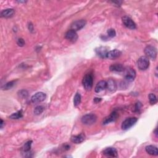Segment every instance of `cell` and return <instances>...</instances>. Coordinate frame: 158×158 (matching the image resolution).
<instances>
[{
    "label": "cell",
    "mask_w": 158,
    "mask_h": 158,
    "mask_svg": "<svg viewBox=\"0 0 158 158\" xmlns=\"http://www.w3.org/2000/svg\"><path fill=\"white\" fill-rule=\"evenodd\" d=\"M82 83L84 88H85L86 90L87 91L91 90L93 84V77L92 74L91 73L86 74L83 78Z\"/></svg>",
    "instance_id": "cell-1"
},
{
    "label": "cell",
    "mask_w": 158,
    "mask_h": 158,
    "mask_svg": "<svg viewBox=\"0 0 158 158\" xmlns=\"http://www.w3.org/2000/svg\"><path fill=\"white\" fill-rule=\"evenodd\" d=\"M150 66V61L146 56H141L137 61V67L141 71H145Z\"/></svg>",
    "instance_id": "cell-2"
},
{
    "label": "cell",
    "mask_w": 158,
    "mask_h": 158,
    "mask_svg": "<svg viewBox=\"0 0 158 158\" xmlns=\"http://www.w3.org/2000/svg\"><path fill=\"white\" fill-rule=\"evenodd\" d=\"M97 119V117L94 114H88L83 116L82 118V122L85 125H90L95 123Z\"/></svg>",
    "instance_id": "cell-3"
},
{
    "label": "cell",
    "mask_w": 158,
    "mask_h": 158,
    "mask_svg": "<svg viewBox=\"0 0 158 158\" xmlns=\"http://www.w3.org/2000/svg\"><path fill=\"white\" fill-rule=\"evenodd\" d=\"M145 53L148 58L155 60L157 56V50L156 48L152 46H148L145 49Z\"/></svg>",
    "instance_id": "cell-4"
},
{
    "label": "cell",
    "mask_w": 158,
    "mask_h": 158,
    "mask_svg": "<svg viewBox=\"0 0 158 158\" xmlns=\"http://www.w3.org/2000/svg\"><path fill=\"white\" fill-rule=\"evenodd\" d=\"M124 77L129 82H132L134 80L136 77V72L131 67H128L124 69Z\"/></svg>",
    "instance_id": "cell-5"
},
{
    "label": "cell",
    "mask_w": 158,
    "mask_h": 158,
    "mask_svg": "<svg viewBox=\"0 0 158 158\" xmlns=\"http://www.w3.org/2000/svg\"><path fill=\"white\" fill-rule=\"evenodd\" d=\"M138 119L136 117H129L127 118L126 119L122 122V128L123 130H128V128H131L133 125H135V123L137 122Z\"/></svg>",
    "instance_id": "cell-6"
},
{
    "label": "cell",
    "mask_w": 158,
    "mask_h": 158,
    "mask_svg": "<svg viewBox=\"0 0 158 158\" xmlns=\"http://www.w3.org/2000/svg\"><path fill=\"white\" fill-rule=\"evenodd\" d=\"M46 98L45 93L43 92H38L32 96L31 101L33 103H38L43 101Z\"/></svg>",
    "instance_id": "cell-7"
},
{
    "label": "cell",
    "mask_w": 158,
    "mask_h": 158,
    "mask_svg": "<svg viewBox=\"0 0 158 158\" xmlns=\"http://www.w3.org/2000/svg\"><path fill=\"white\" fill-rule=\"evenodd\" d=\"M87 24V22L85 20H79V21H77L74 22L73 24H72L71 26V30L74 31H78L80 30L82 28H83Z\"/></svg>",
    "instance_id": "cell-8"
},
{
    "label": "cell",
    "mask_w": 158,
    "mask_h": 158,
    "mask_svg": "<svg viewBox=\"0 0 158 158\" xmlns=\"http://www.w3.org/2000/svg\"><path fill=\"white\" fill-rule=\"evenodd\" d=\"M122 22L124 26L128 28L134 30L136 28V24L133 21V20L127 16H123L122 18Z\"/></svg>",
    "instance_id": "cell-9"
},
{
    "label": "cell",
    "mask_w": 158,
    "mask_h": 158,
    "mask_svg": "<svg viewBox=\"0 0 158 158\" xmlns=\"http://www.w3.org/2000/svg\"><path fill=\"white\" fill-rule=\"evenodd\" d=\"M103 154L107 157H117V155H118L117 150L116 149V148H112V147L106 148L105 150H103Z\"/></svg>",
    "instance_id": "cell-10"
},
{
    "label": "cell",
    "mask_w": 158,
    "mask_h": 158,
    "mask_svg": "<svg viewBox=\"0 0 158 158\" xmlns=\"http://www.w3.org/2000/svg\"><path fill=\"white\" fill-rule=\"evenodd\" d=\"M65 38L68 40L73 43L77 40L78 35L76 31L72 30H69L66 33Z\"/></svg>",
    "instance_id": "cell-11"
},
{
    "label": "cell",
    "mask_w": 158,
    "mask_h": 158,
    "mask_svg": "<svg viewBox=\"0 0 158 158\" xmlns=\"http://www.w3.org/2000/svg\"><path fill=\"white\" fill-rule=\"evenodd\" d=\"M122 54L121 51L117 50V49H114V50L109 51L106 54V58L109 59H116L119 58Z\"/></svg>",
    "instance_id": "cell-12"
},
{
    "label": "cell",
    "mask_w": 158,
    "mask_h": 158,
    "mask_svg": "<svg viewBox=\"0 0 158 158\" xmlns=\"http://www.w3.org/2000/svg\"><path fill=\"white\" fill-rule=\"evenodd\" d=\"M118 114L116 112H112L111 114L109 116L107 117H106L105 120L103 121V124L106 125L107 124V123H109L110 122L115 121L117 117H118Z\"/></svg>",
    "instance_id": "cell-13"
},
{
    "label": "cell",
    "mask_w": 158,
    "mask_h": 158,
    "mask_svg": "<svg viewBox=\"0 0 158 158\" xmlns=\"http://www.w3.org/2000/svg\"><path fill=\"white\" fill-rule=\"evenodd\" d=\"M108 51H108L107 48H106L105 46H101V47H99L98 48L96 49V54L101 58H106V54Z\"/></svg>",
    "instance_id": "cell-14"
},
{
    "label": "cell",
    "mask_w": 158,
    "mask_h": 158,
    "mask_svg": "<svg viewBox=\"0 0 158 158\" xmlns=\"http://www.w3.org/2000/svg\"><path fill=\"white\" fill-rule=\"evenodd\" d=\"M106 86H107V83L106 81H104V80L100 81L96 84L95 90L96 93H100L103 91L104 90H105V89L106 88Z\"/></svg>",
    "instance_id": "cell-15"
},
{
    "label": "cell",
    "mask_w": 158,
    "mask_h": 158,
    "mask_svg": "<svg viewBox=\"0 0 158 158\" xmlns=\"http://www.w3.org/2000/svg\"><path fill=\"white\" fill-rule=\"evenodd\" d=\"M110 71L112 72H122L124 71L125 67L121 64H114L109 67Z\"/></svg>",
    "instance_id": "cell-16"
},
{
    "label": "cell",
    "mask_w": 158,
    "mask_h": 158,
    "mask_svg": "<svg viewBox=\"0 0 158 158\" xmlns=\"http://www.w3.org/2000/svg\"><path fill=\"white\" fill-rule=\"evenodd\" d=\"M146 151L148 154L152 155V156H157L158 155V151L157 148L156 146L153 145H149L147 146L145 148Z\"/></svg>",
    "instance_id": "cell-17"
},
{
    "label": "cell",
    "mask_w": 158,
    "mask_h": 158,
    "mask_svg": "<svg viewBox=\"0 0 158 158\" xmlns=\"http://www.w3.org/2000/svg\"><path fill=\"white\" fill-rule=\"evenodd\" d=\"M106 83H107L106 88H107L108 91H109L110 92H114L116 90L117 85L115 81L110 79V80H109L107 82H106Z\"/></svg>",
    "instance_id": "cell-18"
},
{
    "label": "cell",
    "mask_w": 158,
    "mask_h": 158,
    "mask_svg": "<svg viewBox=\"0 0 158 158\" xmlns=\"http://www.w3.org/2000/svg\"><path fill=\"white\" fill-rule=\"evenodd\" d=\"M14 12L15 11L13 9H6L3 10L1 13V17L9 18V17H12L14 15Z\"/></svg>",
    "instance_id": "cell-19"
},
{
    "label": "cell",
    "mask_w": 158,
    "mask_h": 158,
    "mask_svg": "<svg viewBox=\"0 0 158 158\" xmlns=\"http://www.w3.org/2000/svg\"><path fill=\"white\" fill-rule=\"evenodd\" d=\"M84 140H85V136L83 134L73 136L71 138V141L72 143H76V144H79V143H82L84 141Z\"/></svg>",
    "instance_id": "cell-20"
},
{
    "label": "cell",
    "mask_w": 158,
    "mask_h": 158,
    "mask_svg": "<svg viewBox=\"0 0 158 158\" xmlns=\"http://www.w3.org/2000/svg\"><path fill=\"white\" fill-rule=\"evenodd\" d=\"M81 99H82V97H81L80 94L79 93H77L76 94L75 96H74V98H73L74 106H77L80 105V103H81Z\"/></svg>",
    "instance_id": "cell-21"
},
{
    "label": "cell",
    "mask_w": 158,
    "mask_h": 158,
    "mask_svg": "<svg viewBox=\"0 0 158 158\" xmlns=\"http://www.w3.org/2000/svg\"><path fill=\"white\" fill-rule=\"evenodd\" d=\"M32 144V141H28L25 143L23 147L22 148V152H26L30 151V148H31Z\"/></svg>",
    "instance_id": "cell-22"
},
{
    "label": "cell",
    "mask_w": 158,
    "mask_h": 158,
    "mask_svg": "<svg viewBox=\"0 0 158 158\" xmlns=\"http://www.w3.org/2000/svg\"><path fill=\"white\" fill-rule=\"evenodd\" d=\"M22 111H17V112L13 113L11 116H10V118L12 119H19L22 117Z\"/></svg>",
    "instance_id": "cell-23"
},
{
    "label": "cell",
    "mask_w": 158,
    "mask_h": 158,
    "mask_svg": "<svg viewBox=\"0 0 158 158\" xmlns=\"http://www.w3.org/2000/svg\"><path fill=\"white\" fill-rule=\"evenodd\" d=\"M44 107L43 106H38L34 109V114L35 115H40L43 112Z\"/></svg>",
    "instance_id": "cell-24"
},
{
    "label": "cell",
    "mask_w": 158,
    "mask_h": 158,
    "mask_svg": "<svg viewBox=\"0 0 158 158\" xmlns=\"http://www.w3.org/2000/svg\"><path fill=\"white\" fill-rule=\"evenodd\" d=\"M149 100H150V103L151 105H155L157 101V98L156 96V95L155 94L153 93H150L149 95Z\"/></svg>",
    "instance_id": "cell-25"
},
{
    "label": "cell",
    "mask_w": 158,
    "mask_h": 158,
    "mask_svg": "<svg viewBox=\"0 0 158 158\" xmlns=\"http://www.w3.org/2000/svg\"><path fill=\"white\" fill-rule=\"evenodd\" d=\"M14 84H15V81L9 82L5 84V85L2 87V88L3 89V90H9V89L11 88L14 85Z\"/></svg>",
    "instance_id": "cell-26"
},
{
    "label": "cell",
    "mask_w": 158,
    "mask_h": 158,
    "mask_svg": "<svg viewBox=\"0 0 158 158\" xmlns=\"http://www.w3.org/2000/svg\"><path fill=\"white\" fill-rule=\"evenodd\" d=\"M107 33L108 36L109 37H111V38L114 37L116 36V30L114 28H109V29H108Z\"/></svg>",
    "instance_id": "cell-27"
},
{
    "label": "cell",
    "mask_w": 158,
    "mask_h": 158,
    "mask_svg": "<svg viewBox=\"0 0 158 158\" xmlns=\"http://www.w3.org/2000/svg\"><path fill=\"white\" fill-rule=\"evenodd\" d=\"M17 43L19 46H24L25 44V41L22 38H19L17 41Z\"/></svg>",
    "instance_id": "cell-28"
},
{
    "label": "cell",
    "mask_w": 158,
    "mask_h": 158,
    "mask_svg": "<svg viewBox=\"0 0 158 158\" xmlns=\"http://www.w3.org/2000/svg\"><path fill=\"white\" fill-rule=\"evenodd\" d=\"M141 106V104L140 102L137 103L135 105V111H139L140 110Z\"/></svg>",
    "instance_id": "cell-29"
},
{
    "label": "cell",
    "mask_w": 158,
    "mask_h": 158,
    "mask_svg": "<svg viewBox=\"0 0 158 158\" xmlns=\"http://www.w3.org/2000/svg\"><path fill=\"white\" fill-rule=\"evenodd\" d=\"M95 100V102H99L101 100V98H95V100Z\"/></svg>",
    "instance_id": "cell-30"
},
{
    "label": "cell",
    "mask_w": 158,
    "mask_h": 158,
    "mask_svg": "<svg viewBox=\"0 0 158 158\" xmlns=\"http://www.w3.org/2000/svg\"><path fill=\"white\" fill-rule=\"evenodd\" d=\"M3 121L1 120V128H3Z\"/></svg>",
    "instance_id": "cell-31"
}]
</instances>
